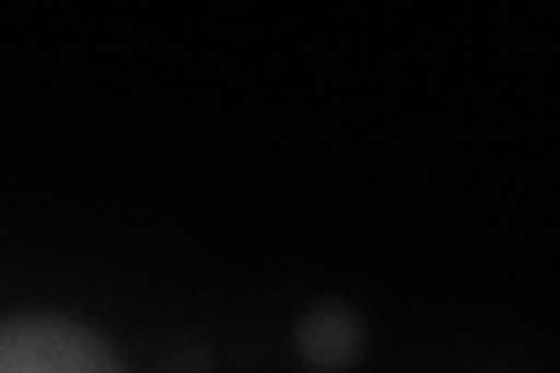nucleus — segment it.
<instances>
[{
	"instance_id": "obj_1",
	"label": "nucleus",
	"mask_w": 560,
	"mask_h": 373,
	"mask_svg": "<svg viewBox=\"0 0 560 373\" xmlns=\"http://www.w3.org/2000/svg\"><path fill=\"white\" fill-rule=\"evenodd\" d=\"M0 373H127L98 327L66 313L0 317Z\"/></svg>"
},
{
	"instance_id": "obj_2",
	"label": "nucleus",
	"mask_w": 560,
	"mask_h": 373,
	"mask_svg": "<svg viewBox=\"0 0 560 373\" xmlns=\"http://www.w3.org/2000/svg\"><path fill=\"white\" fill-rule=\"evenodd\" d=\"M294 354L313 369V373H346L355 369L364 354V323L360 313L341 304V299H323L313 304L300 327H294Z\"/></svg>"
}]
</instances>
